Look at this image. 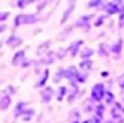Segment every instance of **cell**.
I'll use <instances>...</instances> for the list:
<instances>
[{
    "instance_id": "cell-1",
    "label": "cell",
    "mask_w": 124,
    "mask_h": 123,
    "mask_svg": "<svg viewBox=\"0 0 124 123\" xmlns=\"http://www.w3.org/2000/svg\"><path fill=\"white\" fill-rule=\"evenodd\" d=\"M104 94V86L102 84H96L94 87L93 88L92 91V96L93 99L95 100H100L103 97Z\"/></svg>"
},
{
    "instance_id": "cell-2",
    "label": "cell",
    "mask_w": 124,
    "mask_h": 123,
    "mask_svg": "<svg viewBox=\"0 0 124 123\" xmlns=\"http://www.w3.org/2000/svg\"><path fill=\"white\" fill-rule=\"evenodd\" d=\"M108 11L109 13H115V12H117L118 11V8L116 7V6H114V4H110V5L108 7Z\"/></svg>"
},
{
    "instance_id": "cell-3",
    "label": "cell",
    "mask_w": 124,
    "mask_h": 123,
    "mask_svg": "<svg viewBox=\"0 0 124 123\" xmlns=\"http://www.w3.org/2000/svg\"><path fill=\"white\" fill-rule=\"evenodd\" d=\"M107 123H112V122H111V121H108Z\"/></svg>"
}]
</instances>
